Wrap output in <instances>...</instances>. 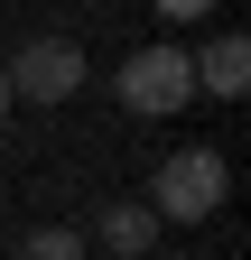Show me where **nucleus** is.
<instances>
[{
	"label": "nucleus",
	"instance_id": "2",
	"mask_svg": "<svg viewBox=\"0 0 251 260\" xmlns=\"http://www.w3.org/2000/svg\"><path fill=\"white\" fill-rule=\"evenodd\" d=\"M196 103V65H186V47H140L131 65H121V112L140 121H168Z\"/></svg>",
	"mask_w": 251,
	"mask_h": 260
},
{
	"label": "nucleus",
	"instance_id": "8",
	"mask_svg": "<svg viewBox=\"0 0 251 260\" xmlns=\"http://www.w3.org/2000/svg\"><path fill=\"white\" fill-rule=\"evenodd\" d=\"M0 112H10V75H0Z\"/></svg>",
	"mask_w": 251,
	"mask_h": 260
},
{
	"label": "nucleus",
	"instance_id": "6",
	"mask_svg": "<svg viewBox=\"0 0 251 260\" xmlns=\"http://www.w3.org/2000/svg\"><path fill=\"white\" fill-rule=\"evenodd\" d=\"M10 260H84V233H66V223H38Z\"/></svg>",
	"mask_w": 251,
	"mask_h": 260
},
{
	"label": "nucleus",
	"instance_id": "7",
	"mask_svg": "<svg viewBox=\"0 0 251 260\" xmlns=\"http://www.w3.org/2000/svg\"><path fill=\"white\" fill-rule=\"evenodd\" d=\"M149 10H159V19H205L214 0H149Z\"/></svg>",
	"mask_w": 251,
	"mask_h": 260
},
{
	"label": "nucleus",
	"instance_id": "3",
	"mask_svg": "<svg viewBox=\"0 0 251 260\" xmlns=\"http://www.w3.org/2000/svg\"><path fill=\"white\" fill-rule=\"evenodd\" d=\"M10 75V103H75L84 93V47L75 38H28L19 56H0Z\"/></svg>",
	"mask_w": 251,
	"mask_h": 260
},
{
	"label": "nucleus",
	"instance_id": "4",
	"mask_svg": "<svg viewBox=\"0 0 251 260\" xmlns=\"http://www.w3.org/2000/svg\"><path fill=\"white\" fill-rule=\"evenodd\" d=\"M93 242H103L112 260H140L149 242H159V214H149V205H140V195H112V205H103V214H93Z\"/></svg>",
	"mask_w": 251,
	"mask_h": 260
},
{
	"label": "nucleus",
	"instance_id": "1",
	"mask_svg": "<svg viewBox=\"0 0 251 260\" xmlns=\"http://www.w3.org/2000/svg\"><path fill=\"white\" fill-rule=\"evenodd\" d=\"M224 195H233V168H224V149H168L140 205L159 214V223H205L214 205H224Z\"/></svg>",
	"mask_w": 251,
	"mask_h": 260
},
{
	"label": "nucleus",
	"instance_id": "5",
	"mask_svg": "<svg viewBox=\"0 0 251 260\" xmlns=\"http://www.w3.org/2000/svg\"><path fill=\"white\" fill-rule=\"evenodd\" d=\"M186 65H196V93H214V103H242V93H251V47L242 38H214L205 56H186Z\"/></svg>",
	"mask_w": 251,
	"mask_h": 260
}]
</instances>
